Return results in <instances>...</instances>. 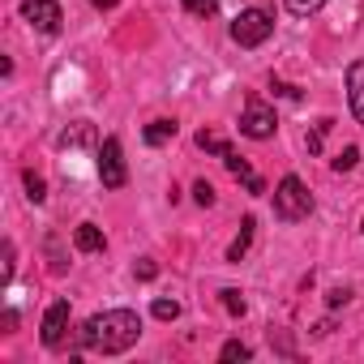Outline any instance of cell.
<instances>
[{
  "label": "cell",
  "mask_w": 364,
  "mask_h": 364,
  "mask_svg": "<svg viewBox=\"0 0 364 364\" xmlns=\"http://www.w3.org/2000/svg\"><path fill=\"white\" fill-rule=\"evenodd\" d=\"M274 129H279L274 107H266L262 99H249V107H245V116H240V133L253 137V141H266V137H274Z\"/></svg>",
  "instance_id": "cell-5"
},
{
  "label": "cell",
  "mask_w": 364,
  "mask_h": 364,
  "mask_svg": "<svg viewBox=\"0 0 364 364\" xmlns=\"http://www.w3.org/2000/svg\"><path fill=\"white\" fill-rule=\"evenodd\" d=\"M270 35H274V18H270L266 9H245V14L232 22V39H236L240 48H262Z\"/></svg>",
  "instance_id": "cell-3"
},
{
  "label": "cell",
  "mask_w": 364,
  "mask_h": 364,
  "mask_svg": "<svg viewBox=\"0 0 364 364\" xmlns=\"http://www.w3.org/2000/svg\"><path fill=\"white\" fill-rule=\"evenodd\" d=\"M347 103H351V116L364 124V60L347 65Z\"/></svg>",
  "instance_id": "cell-8"
},
{
  "label": "cell",
  "mask_w": 364,
  "mask_h": 364,
  "mask_svg": "<svg viewBox=\"0 0 364 364\" xmlns=\"http://www.w3.org/2000/svg\"><path fill=\"white\" fill-rule=\"evenodd\" d=\"M22 18L39 35H60V22H65V14H60L56 0H22Z\"/></svg>",
  "instance_id": "cell-6"
},
{
  "label": "cell",
  "mask_w": 364,
  "mask_h": 364,
  "mask_svg": "<svg viewBox=\"0 0 364 364\" xmlns=\"http://www.w3.org/2000/svg\"><path fill=\"white\" fill-rule=\"evenodd\" d=\"M95 9H116V0H90Z\"/></svg>",
  "instance_id": "cell-25"
},
{
  "label": "cell",
  "mask_w": 364,
  "mask_h": 364,
  "mask_svg": "<svg viewBox=\"0 0 364 364\" xmlns=\"http://www.w3.org/2000/svg\"><path fill=\"white\" fill-rule=\"evenodd\" d=\"M355 163H360V150H355V146H347V150L334 159V171H351Z\"/></svg>",
  "instance_id": "cell-20"
},
{
  "label": "cell",
  "mask_w": 364,
  "mask_h": 364,
  "mask_svg": "<svg viewBox=\"0 0 364 364\" xmlns=\"http://www.w3.org/2000/svg\"><path fill=\"white\" fill-rule=\"evenodd\" d=\"M65 330H69V300H56L43 313V343L48 347H60L65 343Z\"/></svg>",
  "instance_id": "cell-7"
},
{
  "label": "cell",
  "mask_w": 364,
  "mask_h": 364,
  "mask_svg": "<svg viewBox=\"0 0 364 364\" xmlns=\"http://www.w3.org/2000/svg\"><path fill=\"white\" fill-rule=\"evenodd\" d=\"M154 274H159L154 262H137V279H154Z\"/></svg>",
  "instance_id": "cell-23"
},
{
  "label": "cell",
  "mask_w": 364,
  "mask_h": 364,
  "mask_svg": "<svg viewBox=\"0 0 364 364\" xmlns=\"http://www.w3.org/2000/svg\"><path fill=\"white\" fill-rule=\"evenodd\" d=\"M193 202L198 206H215V189L206 185V180H198V185H193Z\"/></svg>",
  "instance_id": "cell-21"
},
{
  "label": "cell",
  "mask_w": 364,
  "mask_h": 364,
  "mask_svg": "<svg viewBox=\"0 0 364 364\" xmlns=\"http://www.w3.org/2000/svg\"><path fill=\"white\" fill-rule=\"evenodd\" d=\"M198 146H202V150H210V154H219V159H223V154L232 150V146H228V141H223L219 133H206V129L198 133Z\"/></svg>",
  "instance_id": "cell-14"
},
{
  "label": "cell",
  "mask_w": 364,
  "mask_h": 364,
  "mask_svg": "<svg viewBox=\"0 0 364 364\" xmlns=\"http://www.w3.org/2000/svg\"><path fill=\"white\" fill-rule=\"evenodd\" d=\"M219 9V0H185V14H193V18H210Z\"/></svg>",
  "instance_id": "cell-19"
},
{
  "label": "cell",
  "mask_w": 364,
  "mask_h": 364,
  "mask_svg": "<svg viewBox=\"0 0 364 364\" xmlns=\"http://www.w3.org/2000/svg\"><path fill=\"white\" fill-rule=\"evenodd\" d=\"M219 296H223V309H228L232 317H245V309H249V304H245V296H240L236 287H228V291H219Z\"/></svg>",
  "instance_id": "cell-17"
},
{
  "label": "cell",
  "mask_w": 364,
  "mask_h": 364,
  "mask_svg": "<svg viewBox=\"0 0 364 364\" xmlns=\"http://www.w3.org/2000/svg\"><path fill=\"white\" fill-rule=\"evenodd\" d=\"M321 5H330V0H287V9H291L296 18H313Z\"/></svg>",
  "instance_id": "cell-18"
},
{
  "label": "cell",
  "mask_w": 364,
  "mask_h": 364,
  "mask_svg": "<svg viewBox=\"0 0 364 364\" xmlns=\"http://www.w3.org/2000/svg\"><path fill=\"white\" fill-rule=\"evenodd\" d=\"M141 137H146V146H163V141L176 137V120H150V124L141 129Z\"/></svg>",
  "instance_id": "cell-10"
},
{
  "label": "cell",
  "mask_w": 364,
  "mask_h": 364,
  "mask_svg": "<svg viewBox=\"0 0 364 364\" xmlns=\"http://www.w3.org/2000/svg\"><path fill=\"white\" fill-rule=\"evenodd\" d=\"M223 163H228V171H232L236 180H245V185H253V180H257V176H253V167H249L236 150H228V154H223Z\"/></svg>",
  "instance_id": "cell-12"
},
{
  "label": "cell",
  "mask_w": 364,
  "mask_h": 364,
  "mask_svg": "<svg viewBox=\"0 0 364 364\" xmlns=\"http://www.w3.org/2000/svg\"><path fill=\"white\" fill-rule=\"evenodd\" d=\"M99 180L107 189H124V180H129V167H124V150L116 137H107L99 146Z\"/></svg>",
  "instance_id": "cell-4"
},
{
  "label": "cell",
  "mask_w": 364,
  "mask_h": 364,
  "mask_svg": "<svg viewBox=\"0 0 364 364\" xmlns=\"http://www.w3.org/2000/svg\"><path fill=\"white\" fill-rule=\"evenodd\" d=\"M150 313H154L159 321H176V317H180V300H167V296H159V300L150 304Z\"/></svg>",
  "instance_id": "cell-13"
},
{
  "label": "cell",
  "mask_w": 364,
  "mask_h": 364,
  "mask_svg": "<svg viewBox=\"0 0 364 364\" xmlns=\"http://www.w3.org/2000/svg\"><path fill=\"white\" fill-rule=\"evenodd\" d=\"M22 180H26V198H31V202L39 206V202L48 198V185H43V176H35V171H26Z\"/></svg>",
  "instance_id": "cell-16"
},
{
  "label": "cell",
  "mask_w": 364,
  "mask_h": 364,
  "mask_svg": "<svg viewBox=\"0 0 364 364\" xmlns=\"http://www.w3.org/2000/svg\"><path fill=\"white\" fill-rule=\"evenodd\" d=\"M347 296H351V291H343V287H334V291H330V304L338 309V304H347Z\"/></svg>",
  "instance_id": "cell-24"
},
{
  "label": "cell",
  "mask_w": 364,
  "mask_h": 364,
  "mask_svg": "<svg viewBox=\"0 0 364 364\" xmlns=\"http://www.w3.org/2000/svg\"><path fill=\"white\" fill-rule=\"evenodd\" d=\"M73 245H77V253H103V232L95 228V223H82L77 232H73Z\"/></svg>",
  "instance_id": "cell-9"
},
{
  "label": "cell",
  "mask_w": 364,
  "mask_h": 364,
  "mask_svg": "<svg viewBox=\"0 0 364 364\" xmlns=\"http://www.w3.org/2000/svg\"><path fill=\"white\" fill-rule=\"evenodd\" d=\"M137 338H141V317L133 309H107V313H95L82 326V347L103 351V355H120Z\"/></svg>",
  "instance_id": "cell-1"
},
{
  "label": "cell",
  "mask_w": 364,
  "mask_h": 364,
  "mask_svg": "<svg viewBox=\"0 0 364 364\" xmlns=\"http://www.w3.org/2000/svg\"><path fill=\"white\" fill-rule=\"evenodd\" d=\"M274 215L283 223H300V219L313 215V193L304 189L300 176H283L279 180V189H274Z\"/></svg>",
  "instance_id": "cell-2"
},
{
  "label": "cell",
  "mask_w": 364,
  "mask_h": 364,
  "mask_svg": "<svg viewBox=\"0 0 364 364\" xmlns=\"http://www.w3.org/2000/svg\"><path fill=\"white\" fill-rule=\"evenodd\" d=\"M253 228H257L253 219H245V223H240V236H236V245L228 249V262H240V257L249 253V245H253Z\"/></svg>",
  "instance_id": "cell-11"
},
{
  "label": "cell",
  "mask_w": 364,
  "mask_h": 364,
  "mask_svg": "<svg viewBox=\"0 0 364 364\" xmlns=\"http://www.w3.org/2000/svg\"><path fill=\"white\" fill-rule=\"evenodd\" d=\"M249 355H253V347H245V343H236V338H232V343H223V351H219V360H223V364H236V360H249Z\"/></svg>",
  "instance_id": "cell-15"
},
{
  "label": "cell",
  "mask_w": 364,
  "mask_h": 364,
  "mask_svg": "<svg viewBox=\"0 0 364 364\" xmlns=\"http://www.w3.org/2000/svg\"><path fill=\"white\" fill-rule=\"evenodd\" d=\"M60 141H65V146H82V141H90V124H77V129H73V133H65Z\"/></svg>",
  "instance_id": "cell-22"
}]
</instances>
